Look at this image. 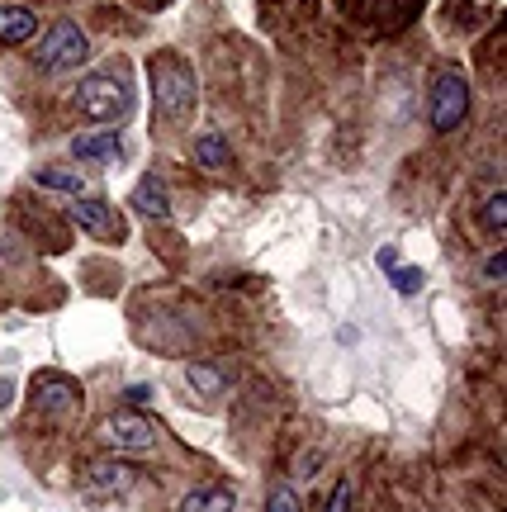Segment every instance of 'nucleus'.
<instances>
[{"instance_id": "f257e3e1", "label": "nucleus", "mask_w": 507, "mask_h": 512, "mask_svg": "<svg viewBox=\"0 0 507 512\" xmlns=\"http://www.w3.org/2000/svg\"><path fill=\"white\" fill-rule=\"evenodd\" d=\"M147 81H152V100H157V119L162 124H190L195 114V67L181 53H157L147 62Z\"/></svg>"}, {"instance_id": "f03ea898", "label": "nucleus", "mask_w": 507, "mask_h": 512, "mask_svg": "<svg viewBox=\"0 0 507 512\" xmlns=\"http://www.w3.org/2000/svg\"><path fill=\"white\" fill-rule=\"evenodd\" d=\"M76 100H81V110L91 114L95 124L109 128V124H119V119H128V110H133V86H128L124 72H95L81 81Z\"/></svg>"}, {"instance_id": "7ed1b4c3", "label": "nucleus", "mask_w": 507, "mask_h": 512, "mask_svg": "<svg viewBox=\"0 0 507 512\" xmlns=\"http://www.w3.org/2000/svg\"><path fill=\"white\" fill-rule=\"evenodd\" d=\"M427 105H432V128L436 133H455V128L470 119V81L455 72V67H441L427 86Z\"/></svg>"}, {"instance_id": "20e7f679", "label": "nucleus", "mask_w": 507, "mask_h": 512, "mask_svg": "<svg viewBox=\"0 0 507 512\" xmlns=\"http://www.w3.org/2000/svg\"><path fill=\"white\" fill-rule=\"evenodd\" d=\"M86 53H91L86 34L76 29L72 19H57L53 29L43 34V43H38V67L43 72H67V67H81Z\"/></svg>"}, {"instance_id": "39448f33", "label": "nucleus", "mask_w": 507, "mask_h": 512, "mask_svg": "<svg viewBox=\"0 0 507 512\" xmlns=\"http://www.w3.org/2000/svg\"><path fill=\"white\" fill-rule=\"evenodd\" d=\"M342 15L365 24V29L394 34V29H403V24H413L422 15V0H342Z\"/></svg>"}, {"instance_id": "423d86ee", "label": "nucleus", "mask_w": 507, "mask_h": 512, "mask_svg": "<svg viewBox=\"0 0 507 512\" xmlns=\"http://www.w3.org/2000/svg\"><path fill=\"white\" fill-rule=\"evenodd\" d=\"M109 437L124 451H152L157 446V427L138 408H119V413H109Z\"/></svg>"}, {"instance_id": "0eeeda50", "label": "nucleus", "mask_w": 507, "mask_h": 512, "mask_svg": "<svg viewBox=\"0 0 507 512\" xmlns=\"http://www.w3.org/2000/svg\"><path fill=\"white\" fill-rule=\"evenodd\" d=\"M34 408H43V413H76V408H81V389H76V380H67V375H38Z\"/></svg>"}, {"instance_id": "6e6552de", "label": "nucleus", "mask_w": 507, "mask_h": 512, "mask_svg": "<svg viewBox=\"0 0 507 512\" xmlns=\"http://www.w3.org/2000/svg\"><path fill=\"white\" fill-rule=\"evenodd\" d=\"M86 484H91V494H128L133 484H138V470L133 465H119V460H100L86 470Z\"/></svg>"}, {"instance_id": "1a4fd4ad", "label": "nucleus", "mask_w": 507, "mask_h": 512, "mask_svg": "<svg viewBox=\"0 0 507 512\" xmlns=\"http://www.w3.org/2000/svg\"><path fill=\"white\" fill-rule=\"evenodd\" d=\"M133 214H138V219H171V200H166V181L162 176H143V181L133 185Z\"/></svg>"}, {"instance_id": "9d476101", "label": "nucleus", "mask_w": 507, "mask_h": 512, "mask_svg": "<svg viewBox=\"0 0 507 512\" xmlns=\"http://www.w3.org/2000/svg\"><path fill=\"white\" fill-rule=\"evenodd\" d=\"M72 157L76 162H119V133L100 128V133H76L72 138Z\"/></svg>"}, {"instance_id": "9b49d317", "label": "nucleus", "mask_w": 507, "mask_h": 512, "mask_svg": "<svg viewBox=\"0 0 507 512\" xmlns=\"http://www.w3.org/2000/svg\"><path fill=\"white\" fill-rule=\"evenodd\" d=\"M185 380H190V389L200 399H214V394H223L233 384V370L223 366V361H195V366L185 370Z\"/></svg>"}, {"instance_id": "f8f14e48", "label": "nucleus", "mask_w": 507, "mask_h": 512, "mask_svg": "<svg viewBox=\"0 0 507 512\" xmlns=\"http://www.w3.org/2000/svg\"><path fill=\"white\" fill-rule=\"evenodd\" d=\"M72 219L81 223V228H86V233H95V238H100V233H105L109 242H119L124 238V228H114V214H109V204L105 200H76L72 204Z\"/></svg>"}, {"instance_id": "ddd939ff", "label": "nucleus", "mask_w": 507, "mask_h": 512, "mask_svg": "<svg viewBox=\"0 0 507 512\" xmlns=\"http://www.w3.org/2000/svg\"><path fill=\"white\" fill-rule=\"evenodd\" d=\"M233 489L228 484H200V489H190V494L176 503V512H233Z\"/></svg>"}, {"instance_id": "4468645a", "label": "nucleus", "mask_w": 507, "mask_h": 512, "mask_svg": "<svg viewBox=\"0 0 507 512\" xmlns=\"http://www.w3.org/2000/svg\"><path fill=\"white\" fill-rule=\"evenodd\" d=\"M38 34V15L24 5H0V43H29Z\"/></svg>"}, {"instance_id": "2eb2a0df", "label": "nucleus", "mask_w": 507, "mask_h": 512, "mask_svg": "<svg viewBox=\"0 0 507 512\" xmlns=\"http://www.w3.org/2000/svg\"><path fill=\"white\" fill-rule=\"evenodd\" d=\"M195 166H200V171H228V166H233V152H228V143H223L218 133H200V138H195Z\"/></svg>"}, {"instance_id": "dca6fc26", "label": "nucleus", "mask_w": 507, "mask_h": 512, "mask_svg": "<svg viewBox=\"0 0 507 512\" xmlns=\"http://www.w3.org/2000/svg\"><path fill=\"white\" fill-rule=\"evenodd\" d=\"M484 228H489L493 238H503V233H507V200H503V190H493L489 200H484Z\"/></svg>"}, {"instance_id": "f3484780", "label": "nucleus", "mask_w": 507, "mask_h": 512, "mask_svg": "<svg viewBox=\"0 0 507 512\" xmlns=\"http://www.w3.org/2000/svg\"><path fill=\"white\" fill-rule=\"evenodd\" d=\"M38 185H48V190H67V195H76V190H81V176H76V171H62V166H43V171H38Z\"/></svg>"}, {"instance_id": "a211bd4d", "label": "nucleus", "mask_w": 507, "mask_h": 512, "mask_svg": "<svg viewBox=\"0 0 507 512\" xmlns=\"http://www.w3.org/2000/svg\"><path fill=\"white\" fill-rule=\"evenodd\" d=\"M266 512H304V503H299V494L290 484H275L271 498H266Z\"/></svg>"}, {"instance_id": "6ab92c4d", "label": "nucleus", "mask_w": 507, "mask_h": 512, "mask_svg": "<svg viewBox=\"0 0 507 512\" xmlns=\"http://www.w3.org/2000/svg\"><path fill=\"white\" fill-rule=\"evenodd\" d=\"M384 271L394 275V285H399L403 294H417V290H422V271H413V266H408V271H399V266H384Z\"/></svg>"}, {"instance_id": "aec40b11", "label": "nucleus", "mask_w": 507, "mask_h": 512, "mask_svg": "<svg viewBox=\"0 0 507 512\" xmlns=\"http://www.w3.org/2000/svg\"><path fill=\"white\" fill-rule=\"evenodd\" d=\"M323 512H351V479L332 484V498L323 503Z\"/></svg>"}, {"instance_id": "412c9836", "label": "nucleus", "mask_w": 507, "mask_h": 512, "mask_svg": "<svg viewBox=\"0 0 507 512\" xmlns=\"http://www.w3.org/2000/svg\"><path fill=\"white\" fill-rule=\"evenodd\" d=\"M484 275H489L493 285H498V280L507 275V256H503V252H493V256H489V266H484Z\"/></svg>"}, {"instance_id": "4be33fe9", "label": "nucleus", "mask_w": 507, "mask_h": 512, "mask_svg": "<svg viewBox=\"0 0 507 512\" xmlns=\"http://www.w3.org/2000/svg\"><path fill=\"white\" fill-rule=\"evenodd\" d=\"M10 399H15V380H0V408H5Z\"/></svg>"}, {"instance_id": "5701e85b", "label": "nucleus", "mask_w": 507, "mask_h": 512, "mask_svg": "<svg viewBox=\"0 0 507 512\" xmlns=\"http://www.w3.org/2000/svg\"><path fill=\"white\" fill-rule=\"evenodd\" d=\"M147 5H152V10H157V5H166V0H147Z\"/></svg>"}]
</instances>
